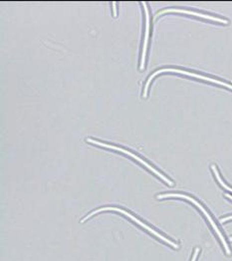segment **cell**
Here are the masks:
<instances>
[{"label":"cell","instance_id":"52a82bcc","mask_svg":"<svg viewBox=\"0 0 232 261\" xmlns=\"http://www.w3.org/2000/svg\"><path fill=\"white\" fill-rule=\"evenodd\" d=\"M211 170L213 171V173H214V175H215V177H216V179H217V181L220 184V186L222 187V188H224L226 191H229V192H231L232 193V188L230 187H228L224 181H223V179L220 177V174L218 173V171H217V169H216V166H211Z\"/></svg>","mask_w":232,"mask_h":261},{"label":"cell","instance_id":"ba28073f","mask_svg":"<svg viewBox=\"0 0 232 261\" xmlns=\"http://www.w3.org/2000/svg\"><path fill=\"white\" fill-rule=\"evenodd\" d=\"M198 252H199V248H196V249H195V251H194V253H193V256H192V259H191V261H195L196 257H197V255H198Z\"/></svg>","mask_w":232,"mask_h":261},{"label":"cell","instance_id":"6da1fadb","mask_svg":"<svg viewBox=\"0 0 232 261\" xmlns=\"http://www.w3.org/2000/svg\"><path fill=\"white\" fill-rule=\"evenodd\" d=\"M166 197H181V198H185V199H188V200H190V202H192L195 206H197L201 212H202V214L207 217V218L209 219V221H210V223L211 224V226L213 227V229L215 230V232L217 233V236H218V238H219V240L221 241V243L223 244V246H224V249H225V252H226V254H230L231 253V251H230V249H229V246H228V244L226 243V240L224 239V237L222 236V233L220 232V230H219V228L217 227V225H216V223L214 222V220L211 218V215L207 212V210L197 201V200H195L193 197H191L190 196H187V195H182V194H165V195H159L158 196V198L159 199H162V198H166Z\"/></svg>","mask_w":232,"mask_h":261},{"label":"cell","instance_id":"7a4b0ae2","mask_svg":"<svg viewBox=\"0 0 232 261\" xmlns=\"http://www.w3.org/2000/svg\"><path fill=\"white\" fill-rule=\"evenodd\" d=\"M105 211H116V212H119V213H121V214H123V215H125V216H127V218H131V219H133L134 221H136L139 225H141L142 227H144V228H146L147 230H148L149 232H151L153 236H156L157 238H159L160 240H163V241H165L166 243H168L169 244L170 246H172L173 248H175V249H177L178 248V245L176 244V243H174V242H172V241H170L169 239H166L164 236H162L161 233H159L158 231H156V230H153L151 227H149L148 226L146 223H144V222H142L140 219H138V218H136V217H134L133 215H131L130 213H127L126 211H124V210H122V208H118V207H103V208H99V210H96L95 212H92L91 214H89L86 218H83L82 220H81V222H84L86 219H88V218H91L92 216H94V215H96V214H98V213H100V212H105Z\"/></svg>","mask_w":232,"mask_h":261},{"label":"cell","instance_id":"30bf717a","mask_svg":"<svg viewBox=\"0 0 232 261\" xmlns=\"http://www.w3.org/2000/svg\"><path fill=\"white\" fill-rule=\"evenodd\" d=\"M225 196H226V197H228V198H230V199L232 200V196H229V195H225Z\"/></svg>","mask_w":232,"mask_h":261},{"label":"cell","instance_id":"8fae6325","mask_svg":"<svg viewBox=\"0 0 232 261\" xmlns=\"http://www.w3.org/2000/svg\"><path fill=\"white\" fill-rule=\"evenodd\" d=\"M230 240H231V241H232V238H231V239H230Z\"/></svg>","mask_w":232,"mask_h":261},{"label":"cell","instance_id":"3957f363","mask_svg":"<svg viewBox=\"0 0 232 261\" xmlns=\"http://www.w3.org/2000/svg\"><path fill=\"white\" fill-rule=\"evenodd\" d=\"M164 72H174V73L184 74V75L190 76V77H194V78H197V79H201V80H204V81H210V82L215 83V84H217V85H220V86L228 88V89H231L232 90V85L228 84V83H225V82H222V81H219V80H216V79H212V78H210V77H207V76H203V75H199V74H195V73H190V72L185 71V70H179V69H174V68H165V69H161V70H159V71H156V72L148 78V82H147L146 87H145V91H144V96H145V97L147 96V91H148V85H149V83L151 82V80L153 79V77L157 76L158 74H161V73H164Z\"/></svg>","mask_w":232,"mask_h":261},{"label":"cell","instance_id":"5b68a950","mask_svg":"<svg viewBox=\"0 0 232 261\" xmlns=\"http://www.w3.org/2000/svg\"><path fill=\"white\" fill-rule=\"evenodd\" d=\"M169 12H177V13H186V14H190L193 16H197V17H201V18H205V19H210L211 21L220 22V23H224V24H228V20L226 19H222V18H218L215 16H211V15H207L203 13H199V12H194V11H190V10H186V9H165L163 11H161L158 15H162L163 13H169Z\"/></svg>","mask_w":232,"mask_h":261},{"label":"cell","instance_id":"277c9868","mask_svg":"<svg viewBox=\"0 0 232 261\" xmlns=\"http://www.w3.org/2000/svg\"><path fill=\"white\" fill-rule=\"evenodd\" d=\"M87 142H89V143H92V144H95V145H98V146H101V147H105V148H109V149H113V150H116V151H119V152H124V153H126L127 155H130V156H132V158H134L135 160H137L138 162H140L141 164H143L145 167H147L148 170H150L152 173L154 174H157L158 176H160L164 181H166L169 186H172L173 184H172V181L169 179L167 176H165L164 174H162V173H160L159 171H157L153 167H151L149 164H148L146 161H144L143 159H141L140 156H138L137 154H135V153H133V152H128L127 150H125V149H123V148H120V147H116V146H113V145H108V144H105V143H102V142H99V141H96V140H93V139H87Z\"/></svg>","mask_w":232,"mask_h":261},{"label":"cell","instance_id":"9c48e42d","mask_svg":"<svg viewBox=\"0 0 232 261\" xmlns=\"http://www.w3.org/2000/svg\"><path fill=\"white\" fill-rule=\"evenodd\" d=\"M230 219H232V216L231 217H227V218H221V219H220V222H225V221L230 220Z\"/></svg>","mask_w":232,"mask_h":261},{"label":"cell","instance_id":"8992f818","mask_svg":"<svg viewBox=\"0 0 232 261\" xmlns=\"http://www.w3.org/2000/svg\"><path fill=\"white\" fill-rule=\"evenodd\" d=\"M145 6V11L147 15V27H146V36H145V43L143 47V54H142V63H141V69H144L145 67V59H146V52H147V45H148V32H149V15H148V7L146 3H143Z\"/></svg>","mask_w":232,"mask_h":261}]
</instances>
